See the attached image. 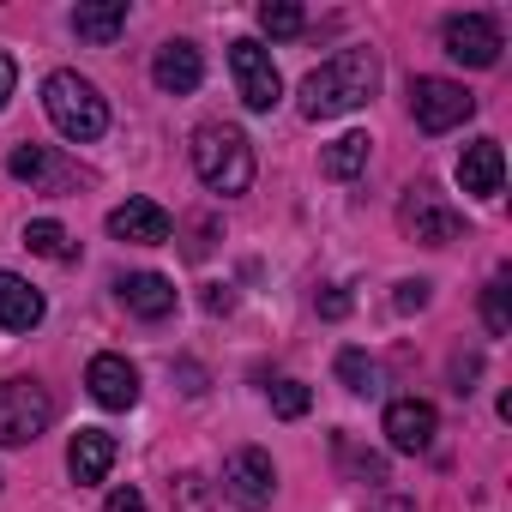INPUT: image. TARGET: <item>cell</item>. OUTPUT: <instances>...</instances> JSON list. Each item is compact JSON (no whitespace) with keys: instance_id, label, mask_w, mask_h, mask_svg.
Segmentation results:
<instances>
[{"instance_id":"1","label":"cell","mask_w":512,"mask_h":512,"mask_svg":"<svg viewBox=\"0 0 512 512\" xmlns=\"http://www.w3.org/2000/svg\"><path fill=\"white\" fill-rule=\"evenodd\" d=\"M374 91H380V61L368 49H338L332 61H320L302 79V115L308 121H338V115H356Z\"/></svg>"},{"instance_id":"2","label":"cell","mask_w":512,"mask_h":512,"mask_svg":"<svg viewBox=\"0 0 512 512\" xmlns=\"http://www.w3.org/2000/svg\"><path fill=\"white\" fill-rule=\"evenodd\" d=\"M43 109H49L55 133L73 139V145H91V139L109 133V103H103V91H97L85 73H73V67H61V73L43 79Z\"/></svg>"},{"instance_id":"3","label":"cell","mask_w":512,"mask_h":512,"mask_svg":"<svg viewBox=\"0 0 512 512\" xmlns=\"http://www.w3.org/2000/svg\"><path fill=\"white\" fill-rule=\"evenodd\" d=\"M193 175L211 193H223V199L247 193L253 187V145H247V133L229 127V121H205L193 133Z\"/></svg>"},{"instance_id":"4","label":"cell","mask_w":512,"mask_h":512,"mask_svg":"<svg viewBox=\"0 0 512 512\" xmlns=\"http://www.w3.org/2000/svg\"><path fill=\"white\" fill-rule=\"evenodd\" d=\"M55 422V398L43 380L19 374V380H0V446H31L43 440Z\"/></svg>"},{"instance_id":"5","label":"cell","mask_w":512,"mask_h":512,"mask_svg":"<svg viewBox=\"0 0 512 512\" xmlns=\"http://www.w3.org/2000/svg\"><path fill=\"white\" fill-rule=\"evenodd\" d=\"M229 73H235V91L253 115H272L284 103V79H278V61L266 43H253V37H235L229 43Z\"/></svg>"},{"instance_id":"6","label":"cell","mask_w":512,"mask_h":512,"mask_svg":"<svg viewBox=\"0 0 512 512\" xmlns=\"http://www.w3.org/2000/svg\"><path fill=\"white\" fill-rule=\"evenodd\" d=\"M223 494H229L241 512H266V506L278 500V464H272V452L235 446V452L223 458Z\"/></svg>"},{"instance_id":"7","label":"cell","mask_w":512,"mask_h":512,"mask_svg":"<svg viewBox=\"0 0 512 512\" xmlns=\"http://www.w3.org/2000/svg\"><path fill=\"white\" fill-rule=\"evenodd\" d=\"M410 115H416V127L422 133H452V127H464L470 115H476V97L458 85V79H416L410 85Z\"/></svg>"},{"instance_id":"8","label":"cell","mask_w":512,"mask_h":512,"mask_svg":"<svg viewBox=\"0 0 512 512\" xmlns=\"http://www.w3.org/2000/svg\"><path fill=\"white\" fill-rule=\"evenodd\" d=\"M398 223H404V235L422 241V247H452V241L464 235V217H458L440 193H428V187H410V193H404Z\"/></svg>"},{"instance_id":"9","label":"cell","mask_w":512,"mask_h":512,"mask_svg":"<svg viewBox=\"0 0 512 512\" xmlns=\"http://www.w3.org/2000/svg\"><path fill=\"white\" fill-rule=\"evenodd\" d=\"M440 43H446V55L452 61H464V67H494L500 61V25L488 19V13H452L446 25H440Z\"/></svg>"},{"instance_id":"10","label":"cell","mask_w":512,"mask_h":512,"mask_svg":"<svg viewBox=\"0 0 512 512\" xmlns=\"http://www.w3.org/2000/svg\"><path fill=\"white\" fill-rule=\"evenodd\" d=\"M109 235L127 241V247H163L175 235V217L157 205V199H127L109 211Z\"/></svg>"},{"instance_id":"11","label":"cell","mask_w":512,"mask_h":512,"mask_svg":"<svg viewBox=\"0 0 512 512\" xmlns=\"http://www.w3.org/2000/svg\"><path fill=\"white\" fill-rule=\"evenodd\" d=\"M440 434V416L428 398H392L386 404V446L392 452H428Z\"/></svg>"},{"instance_id":"12","label":"cell","mask_w":512,"mask_h":512,"mask_svg":"<svg viewBox=\"0 0 512 512\" xmlns=\"http://www.w3.org/2000/svg\"><path fill=\"white\" fill-rule=\"evenodd\" d=\"M85 386H91V398H97L103 410H133V404H139V368H133L127 356H115V350L91 356Z\"/></svg>"},{"instance_id":"13","label":"cell","mask_w":512,"mask_h":512,"mask_svg":"<svg viewBox=\"0 0 512 512\" xmlns=\"http://www.w3.org/2000/svg\"><path fill=\"white\" fill-rule=\"evenodd\" d=\"M115 458H121V440H115L109 428H79L73 446H67V476H73L79 488H91V482H103V476L115 470Z\"/></svg>"},{"instance_id":"14","label":"cell","mask_w":512,"mask_h":512,"mask_svg":"<svg viewBox=\"0 0 512 512\" xmlns=\"http://www.w3.org/2000/svg\"><path fill=\"white\" fill-rule=\"evenodd\" d=\"M151 79H157V91H169V97H193L199 91V79H205V55L193 49V43H163L157 49V61H151Z\"/></svg>"},{"instance_id":"15","label":"cell","mask_w":512,"mask_h":512,"mask_svg":"<svg viewBox=\"0 0 512 512\" xmlns=\"http://www.w3.org/2000/svg\"><path fill=\"white\" fill-rule=\"evenodd\" d=\"M458 187L476 193V199H500V187H506L500 139H476V145H464V157H458Z\"/></svg>"},{"instance_id":"16","label":"cell","mask_w":512,"mask_h":512,"mask_svg":"<svg viewBox=\"0 0 512 512\" xmlns=\"http://www.w3.org/2000/svg\"><path fill=\"white\" fill-rule=\"evenodd\" d=\"M115 290H121L127 314H139V320H169V314H175V284H169L163 272H133V278H121Z\"/></svg>"},{"instance_id":"17","label":"cell","mask_w":512,"mask_h":512,"mask_svg":"<svg viewBox=\"0 0 512 512\" xmlns=\"http://www.w3.org/2000/svg\"><path fill=\"white\" fill-rule=\"evenodd\" d=\"M0 326H7V332L43 326V296H37L19 272H0Z\"/></svg>"},{"instance_id":"18","label":"cell","mask_w":512,"mask_h":512,"mask_svg":"<svg viewBox=\"0 0 512 512\" xmlns=\"http://www.w3.org/2000/svg\"><path fill=\"white\" fill-rule=\"evenodd\" d=\"M127 31V0H103V7H73V37L109 49L115 37Z\"/></svg>"},{"instance_id":"19","label":"cell","mask_w":512,"mask_h":512,"mask_svg":"<svg viewBox=\"0 0 512 512\" xmlns=\"http://www.w3.org/2000/svg\"><path fill=\"white\" fill-rule=\"evenodd\" d=\"M368 151H374V139H368V133H344V139H332V145H326L320 169H326L332 181H356V175L368 169Z\"/></svg>"},{"instance_id":"20","label":"cell","mask_w":512,"mask_h":512,"mask_svg":"<svg viewBox=\"0 0 512 512\" xmlns=\"http://www.w3.org/2000/svg\"><path fill=\"white\" fill-rule=\"evenodd\" d=\"M338 380L356 398H380V386H386V374H380V362L368 350H338Z\"/></svg>"},{"instance_id":"21","label":"cell","mask_w":512,"mask_h":512,"mask_svg":"<svg viewBox=\"0 0 512 512\" xmlns=\"http://www.w3.org/2000/svg\"><path fill=\"white\" fill-rule=\"evenodd\" d=\"M260 31H266L272 43H290V37L308 31V13L296 7V0H266V7H260Z\"/></svg>"},{"instance_id":"22","label":"cell","mask_w":512,"mask_h":512,"mask_svg":"<svg viewBox=\"0 0 512 512\" xmlns=\"http://www.w3.org/2000/svg\"><path fill=\"white\" fill-rule=\"evenodd\" d=\"M482 326H488L494 338L512 332V284H506V272H494L488 290H482Z\"/></svg>"},{"instance_id":"23","label":"cell","mask_w":512,"mask_h":512,"mask_svg":"<svg viewBox=\"0 0 512 512\" xmlns=\"http://www.w3.org/2000/svg\"><path fill=\"white\" fill-rule=\"evenodd\" d=\"M25 247H31V253H43V260H73V241H67V229H61L55 217L25 223Z\"/></svg>"},{"instance_id":"24","label":"cell","mask_w":512,"mask_h":512,"mask_svg":"<svg viewBox=\"0 0 512 512\" xmlns=\"http://www.w3.org/2000/svg\"><path fill=\"white\" fill-rule=\"evenodd\" d=\"M7 175L37 187V181H55V163H49V151H43V145H19V151L7 157Z\"/></svg>"},{"instance_id":"25","label":"cell","mask_w":512,"mask_h":512,"mask_svg":"<svg viewBox=\"0 0 512 512\" xmlns=\"http://www.w3.org/2000/svg\"><path fill=\"white\" fill-rule=\"evenodd\" d=\"M175 512H217V494L205 476H175Z\"/></svg>"},{"instance_id":"26","label":"cell","mask_w":512,"mask_h":512,"mask_svg":"<svg viewBox=\"0 0 512 512\" xmlns=\"http://www.w3.org/2000/svg\"><path fill=\"white\" fill-rule=\"evenodd\" d=\"M308 404H314V398H308V386H302V380H278V386H272V410H278L284 422L308 416Z\"/></svg>"},{"instance_id":"27","label":"cell","mask_w":512,"mask_h":512,"mask_svg":"<svg viewBox=\"0 0 512 512\" xmlns=\"http://www.w3.org/2000/svg\"><path fill=\"white\" fill-rule=\"evenodd\" d=\"M428 290H434L428 278H404L398 296H392V308H398V314H422V308H428Z\"/></svg>"},{"instance_id":"28","label":"cell","mask_w":512,"mask_h":512,"mask_svg":"<svg viewBox=\"0 0 512 512\" xmlns=\"http://www.w3.org/2000/svg\"><path fill=\"white\" fill-rule=\"evenodd\" d=\"M103 512H145V494H139V488H109Z\"/></svg>"},{"instance_id":"29","label":"cell","mask_w":512,"mask_h":512,"mask_svg":"<svg viewBox=\"0 0 512 512\" xmlns=\"http://www.w3.org/2000/svg\"><path fill=\"white\" fill-rule=\"evenodd\" d=\"M13 91H19V61H13L7 49H0V109L13 103Z\"/></svg>"},{"instance_id":"30","label":"cell","mask_w":512,"mask_h":512,"mask_svg":"<svg viewBox=\"0 0 512 512\" xmlns=\"http://www.w3.org/2000/svg\"><path fill=\"white\" fill-rule=\"evenodd\" d=\"M314 308H320L326 320H344V314H350V296H344V290H326V296H320Z\"/></svg>"},{"instance_id":"31","label":"cell","mask_w":512,"mask_h":512,"mask_svg":"<svg viewBox=\"0 0 512 512\" xmlns=\"http://www.w3.org/2000/svg\"><path fill=\"white\" fill-rule=\"evenodd\" d=\"M229 302H235V296H229L223 284H211V290H205V308H211V314H229Z\"/></svg>"}]
</instances>
